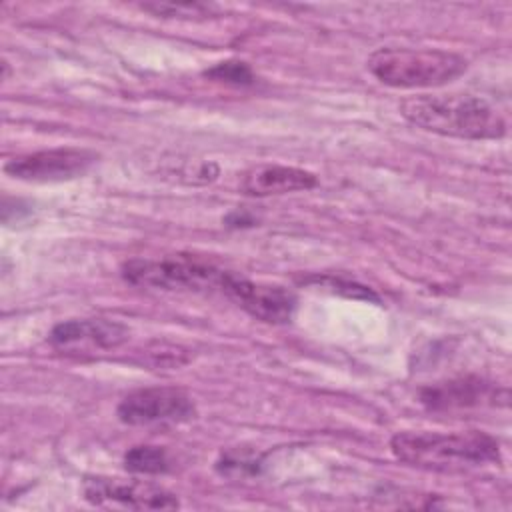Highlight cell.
Segmentation results:
<instances>
[{
  "mask_svg": "<svg viewBox=\"0 0 512 512\" xmlns=\"http://www.w3.org/2000/svg\"><path fill=\"white\" fill-rule=\"evenodd\" d=\"M400 114L414 126L462 140H494L506 134V120L486 98L452 94H418L400 102Z\"/></svg>",
  "mask_w": 512,
  "mask_h": 512,
  "instance_id": "1",
  "label": "cell"
},
{
  "mask_svg": "<svg viewBox=\"0 0 512 512\" xmlns=\"http://www.w3.org/2000/svg\"><path fill=\"white\" fill-rule=\"evenodd\" d=\"M130 330L108 318H74L50 330V344L62 354H96L116 350L128 340Z\"/></svg>",
  "mask_w": 512,
  "mask_h": 512,
  "instance_id": "9",
  "label": "cell"
},
{
  "mask_svg": "<svg viewBox=\"0 0 512 512\" xmlns=\"http://www.w3.org/2000/svg\"><path fill=\"white\" fill-rule=\"evenodd\" d=\"M370 74L392 88H436L458 78L468 62L464 56L436 48H378L368 58Z\"/></svg>",
  "mask_w": 512,
  "mask_h": 512,
  "instance_id": "3",
  "label": "cell"
},
{
  "mask_svg": "<svg viewBox=\"0 0 512 512\" xmlns=\"http://www.w3.org/2000/svg\"><path fill=\"white\" fill-rule=\"evenodd\" d=\"M124 468L132 474L156 476L168 472L170 460L160 446H134L124 454Z\"/></svg>",
  "mask_w": 512,
  "mask_h": 512,
  "instance_id": "12",
  "label": "cell"
},
{
  "mask_svg": "<svg viewBox=\"0 0 512 512\" xmlns=\"http://www.w3.org/2000/svg\"><path fill=\"white\" fill-rule=\"evenodd\" d=\"M218 292L224 294L250 316L268 324L290 322L298 302L296 296L282 286L260 284L228 270H224L222 274Z\"/></svg>",
  "mask_w": 512,
  "mask_h": 512,
  "instance_id": "6",
  "label": "cell"
},
{
  "mask_svg": "<svg viewBox=\"0 0 512 512\" xmlns=\"http://www.w3.org/2000/svg\"><path fill=\"white\" fill-rule=\"evenodd\" d=\"M84 498L96 506H122L132 510H172L178 498L162 486L138 480L90 476L82 486Z\"/></svg>",
  "mask_w": 512,
  "mask_h": 512,
  "instance_id": "8",
  "label": "cell"
},
{
  "mask_svg": "<svg viewBox=\"0 0 512 512\" xmlns=\"http://www.w3.org/2000/svg\"><path fill=\"white\" fill-rule=\"evenodd\" d=\"M142 10L162 16V18H184V20H196V18H206L210 16L216 8L208 4H198V2H146L140 4Z\"/></svg>",
  "mask_w": 512,
  "mask_h": 512,
  "instance_id": "14",
  "label": "cell"
},
{
  "mask_svg": "<svg viewBox=\"0 0 512 512\" xmlns=\"http://www.w3.org/2000/svg\"><path fill=\"white\" fill-rule=\"evenodd\" d=\"M318 186V176L310 170L282 164H260L244 172L240 188L248 196H280Z\"/></svg>",
  "mask_w": 512,
  "mask_h": 512,
  "instance_id": "11",
  "label": "cell"
},
{
  "mask_svg": "<svg viewBox=\"0 0 512 512\" xmlns=\"http://www.w3.org/2000/svg\"><path fill=\"white\" fill-rule=\"evenodd\" d=\"M304 284L328 290L332 294H340L346 298H354V300H368V302H378V296L364 284L340 278V276H310L302 280Z\"/></svg>",
  "mask_w": 512,
  "mask_h": 512,
  "instance_id": "13",
  "label": "cell"
},
{
  "mask_svg": "<svg viewBox=\"0 0 512 512\" xmlns=\"http://www.w3.org/2000/svg\"><path fill=\"white\" fill-rule=\"evenodd\" d=\"M204 76L212 78V80H218V82L236 84V86H248V84H252L256 80L252 68L246 62H242V60L218 62L212 68L204 70Z\"/></svg>",
  "mask_w": 512,
  "mask_h": 512,
  "instance_id": "15",
  "label": "cell"
},
{
  "mask_svg": "<svg viewBox=\"0 0 512 512\" xmlns=\"http://www.w3.org/2000/svg\"><path fill=\"white\" fill-rule=\"evenodd\" d=\"M116 416L128 426H162L182 424L196 416V406L190 394L178 386H150L128 392Z\"/></svg>",
  "mask_w": 512,
  "mask_h": 512,
  "instance_id": "5",
  "label": "cell"
},
{
  "mask_svg": "<svg viewBox=\"0 0 512 512\" xmlns=\"http://www.w3.org/2000/svg\"><path fill=\"white\" fill-rule=\"evenodd\" d=\"M224 270L188 258H132L122 264V278L134 286L164 290H218Z\"/></svg>",
  "mask_w": 512,
  "mask_h": 512,
  "instance_id": "4",
  "label": "cell"
},
{
  "mask_svg": "<svg viewBox=\"0 0 512 512\" xmlns=\"http://www.w3.org/2000/svg\"><path fill=\"white\" fill-rule=\"evenodd\" d=\"M506 390H498L492 382L478 376H458L434 382L420 390V402L430 412H462L482 406H496L498 400L506 402Z\"/></svg>",
  "mask_w": 512,
  "mask_h": 512,
  "instance_id": "10",
  "label": "cell"
},
{
  "mask_svg": "<svg viewBox=\"0 0 512 512\" xmlns=\"http://www.w3.org/2000/svg\"><path fill=\"white\" fill-rule=\"evenodd\" d=\"M390 450L408 466L436 472H462L500 462L498 440L480 430L396 432Z\"/></svg>",
  "mask_w": 512,
  "mask_h": 512,
  "instance_id": "2",
  "label": "cell"
},
{
  "mask_svg": "<svg viewBox=\"0 0 512 512\" xmlns=\"http://www.w3.org/2000/svg\"><path fill=\"white\" fill-rule=\"evenodd\" d=\"M94 162L92 150L60 146L14 156L4 164V172L24 182H62L82 176Z\"/></svg>",
  "mask_w": 512,
  "mask_h": 512,
  "instance_id": "7",
  "label": "cell"
}]
</instances>
